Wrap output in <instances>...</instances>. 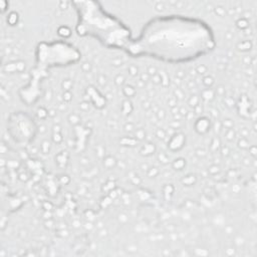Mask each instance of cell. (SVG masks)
<instances>
[{
  "mask_svg": "<svg viewBox=\"0 0 257 257\" xmlns=\"http://www.w3.org/2000/svg\"><path fill=\"white\" fill-rule=\"evenodd\" d=\"M215 46L213 31L204 21L183 15L152 18L125 50L170 63H184L209 53Z\"/></svg>",
  "mask_w": 257,
  "mask_h": 257,
  "instance_id": "1",
  "label": "cell"
},
{
  "mask_svg": "<svg viewBox=\"0 0 257 257\" xmlns=\"http://www.w3.org/2000/svg\"><path fill=\"white\" fill-rule=\"evenodd\" d=\"M77 13V31L88 35L107 47L125 49L132 40L131 32L116 17L102 8L98 2H73Z\"/></svg>",
  "mask_w": 257,
  "mask_h": 257,
  "instance_id": "2",
  "label": "cell"
}]
</instances>
